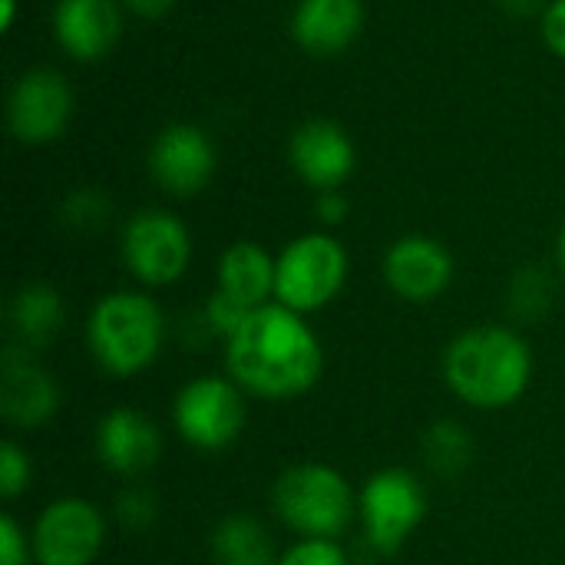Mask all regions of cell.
I'll use <instances>...</instances> for the list:
<instances>
[{"label": "cell", "mask_w": 565, "mask_h": 565, "mask_svg": "<svg viewBox=\"0 0 565 565\" xmlns=\"http://www.w3.org/2000/svg\"><path fill=\"white\" fill-rule=\"evenodd\" d=\"M540 33L543 43L565 60V0H550L543 17H540Z\"/></svg>", "instance_id": "28"}, {"label": "cell", "mask_w": 565, "mask_h": 565, "mask_svg": "<svg viewBox=\"0 0 565 565\" xmlns=\"http://www.w3.org/2000/svg\"><path fill=\"white\" fill-rule=\"evenodd\" d=\"M351 212V202L344 195V189H331V192H318L315 195V218L324 228H338Z\"/></svg>", "instance_id": "29"}, {"label": "cell", "mask_w": 565, "mask_h": 565, "mask_svg": "<svg viewBox=\"0 0 565 565\" xmlns=\"http://www.w3.org/2000/svg\"><path fill=\"white\" fill-rule=\"evenodd\" d=\"M245 397L228 374H199L175 391L172 427L192 450L222 454L245 434Z\"/></svg>", "instance_id": "7"}, {"label": "cell", "mask_w": 565, "mask_h": 565, "mask_svg": "<svg viewBox=\"0 0 565 565\" xmlns=\"http://www.w3.org/2000/svg\"><path fill=\"white\" fill-rule=\"evenodd\" d=\"M17 23V0H0V30H13Z\"/></svg>", "instance_id": "32"}, {"label": "cell", "mask_w": 565, "mask_h": 565, "mask_svg": "<svg viewBox=\"0 0 565 565\" xmlns=\"http://www.w3.org/2000/svg\"><path fill=\"white\" fill-rule=\"evenodd\" d=\"M53 36L60 50L79 63H96L122 36V3L119 0H56Z\"/></svg>", "instance_id": "16"}, {"label": "cell", "mask_w": 565, "mask_h": 565, "mask_svg": "<svg viewBox=\"0 0 565 565\" xmlns=\"http://www.w3.org/2000/svg\"><path fill=\"white\" fill-rule=\"evenodd\" d=\"M169 321L159 301L139 288H119L103 298L86 315V348L93 364L109 377L146 374L166 348Z\"/></svg>", "instance_id": "3"}, {"label": "cell", "mask_w": 565, "mask_h": 565, "mask_svg": "<svg viewBox=\"0 0 565 565\" xmlns=\"http://www.w3.org/2000/svg\"><path fill=\"white\" fill-rule=\"evenodd\" d=\"M0 565H33V540L13 513L0 516Z\"/></svg>", "instance_id": "27"}, {"label": "cell", "mask_w": 565, "mask_h": 565, "mask_svg": "<svg viewBox=\"0 0 565 565\" xmlns=\"http://www.w3.org/2000/svg\"><path fill=\"white\" fill-rule=\"evenodd\" d=\"M73 86L53 66L23 70L7 89V129L23 146H46L70 129Z\"/></svg>", "instance_id": "10"}, {"label": "cell", "mask_w": 565, "mask_h": 565, "mask_svg": "<svg viewBox=\"0 0 565 565\" xmlns=\"http://www.w3.org/2000/svg\"><path fill=\"white\" fill-rule=\"evenodd\" d=\"M364 26V0H298L291 10V40L318 60L344 53Z\"/></svg>", "instance_id": "17"}, {"label": "cell", "mask_w": 565, "mask_h": 565, "mask_svg": "<svg viewBox=\"0 0 565 565\" xmlns=\"http://www.w3.org/2000/svg\"><path fill=\"white\" fill-rule=\"evenodd\" d=\"M556 268H559V275H563L565 281V218L563 225H559V235H556Z\"/></svg>", "instance_id": "33"}, {"label": "cell", "mask_w": 565, "mask_h": 565, "mask_svg": "<svg viewBox=\"0 0 565 565\" xmlns=\"http://www.w3.org/2000/svg\"><path fill=\"white\" fill-rule=\"evenodd\" d=\"M454 255L434 235H401L387 245L381 275L391 295L407 305H430L454 285Z\"/></svg>", "instance_id": "12"}, {"label": "cell", "mask_w": 565, "mask_h": 565, "mask_svg": "<svg viewBox=\"0 0 565 565\" xmlns=\"http://www.w3.org/2000/svg\"><path fill=\"white\" fill-rule=\"evenodd\" d=\"M348 275L344 242L331 232H305L275 255V301L305 318L318 315L341 298Z\"/></svg>", "instance_id": "5"}, {"label": "cell", "mask_w": 565, "mask_h": 565, "mask_svg": "<svg viewBox=\"0 0 565 565\" xmlns=\"http://www.w3.org/2000/svg\"><path fill=\"white\" fill-rule=\"evenodd\" d=\"M119 3L139 20H162L175 7V0H119Z\"/></svg>", "instance_id": "30"}, {"label": "cell", "mask_w": 565, "mask_h": 565, "mask_svg": "<svg viewBox=\"0 0 565 565\" xmlns=\"http://www.w3.org/2000/svg\"><path fill=\"white\" fill-rule=\"evenodd\" d=\"M556 305V278L543 265H523L507 285V308L516 324L543 321Z\"/></svg>", "instance_id": "22"}, {"label": "cell", "mask_w": 565, "mask_h": 565, "mask_svg": "<svg viewBox=\"0 0 565 565\" xmlns=\"http://www.w3.org/2000/svg\"><path fill=\"white\" fill-rule=\"evenodd\" d=\"M242 308L255 311L275 301V255L258 242H232L218 255V288Z\"/></svg>", "instance_id": "19"}, {"label": "cell", "mask_w": 565, "mask_h": 565, "mask_svg": "<svg viewBox=\"0 0 565 565\" xmlns=\"http://www.w3.org/2000/svg\"><path fill=\"white\" fill-rule=\"evenodd\" d=\"M536 358L530 341L507 324H477L460 331L440 358L447 391L483 414L520 404L533 384Z\"/></svg>", "instance_id": "2"}, {"label": "cell", "mask_w": 565, "mask_h": 565, "mask_svg": "<svg viewBox=\"0 0 565 565\" xmlns=\"http://www.w3.org/2000/svg\"><path fill=\"white\" fill-rule=\"evenodd\" d=\"M162 447L166 444L156 420L129 404L109 407L93 430L96 460L122 480H139L156 470V463L162 460Z\"/></svg>", "instance_id": "14"}, {"label": "cell", "mask_w": 565, "mask_h": 565, "mask_svg": "<svg viewBox=\"0 0 565 565\" xmlns=\"http://www.w3.org/2000/svg\"><path fill=\"white\" fill-rule=\"evenodd\" d=\"M473 447L470 427L454 417L434 420L420 437V457L437 477H460L473 460Z\"/></svg>", "instance_id": "21"}, {"label": "cell", "mask_w": 565, "mask_h": 565, "mask_svg": "<svg viewBox=\"0 0 565 565\" xmlns=\"http://www.w3.org/2000/svg\"><path fill=\"white\" fill-rule=\"evenodd\" d=\"M30 480H33L30 454L17 440H3L0 444V497L7 503H13L17 497L26 493Z\"/></svg>", "instance_id": "25"}, {"label": "cell", "mask_w": 565, "mask_h": 565, "mask_svg": "<svg viewBox=\"0 0 565 565\" xmlns=\"http://www.w3.org/2000/svg\"><path fill=\"white\" fill-rule=\"evenodd\" d=\"M60 411V384L33 351L7 344L0 354V414L17 430H36Z\"/></svg>", "instance_id": "15"}, {"label": "cell", "mask_w": 565, "mask_h": 565, "mask_svg": "<svg viewBox=\"0 0 565 565\" xmlns=\"http://www.w3.org/2000/svg\"><path fill=\"white\" fill-rule=\"evenodd\" d=\"M152 182L172 195V199H192L199 195L215 169H218V152L212 136L195 126V122H172L156 132L149 156H146Z\"/></svg>", "instance_id": "11"}, {"label": "cell", "mask_w": 565, "mask_h": 565, "mask_svg": "<svg viewBox=\"0 0 565 565\" xmlns=\"http://www.w3.org/2000/svg\"><path fill=\"white\" fill-rule=\"evenodd\" d=\"M288 162L295 175L318 195V192L344 189V182L354 175L358 149L341 122L311 116L295 126L288 139Z\"/></svg>", "instance_id": "13"}, {"label": "cell", "mask_w": 565, "mask_h": 565, "mask_svg": "<svg viewBox=\"0 0 565 565\" xmlns=\"http://www.w3.org/2000/svg\"><path fill=\"white\" fill-rule=\"evenodd\" d=\"M7 324L13 334L10 344H20L36 354L60 338L66 324V301L53 285L26 281L7 301Z\"/></svg>", "instance_id": "18"}, {"label": "cell", "mask_w": 565, "mask_h": 565, "mask_svg": "<svg viewBox=\"0 0 565 565\" xmlns=\"http://www.w3.org/2000/svg\"><path fill=\"white\" fill-rule=\"evenodd\" d=\"M225 374L258 401H295L318 387L324 344L311 321L278 301L255 308L222 344Z\"/></svg>", "instance_id": "1"}, {"label": "cell", "mask_w": 565, "mask_h": 565, "mask_svg": "<svg viewBox=\"0 0 565 565\" xmlns=\"http://www.w3.org/2000/svg\"><path fill=\"white\" fill-rule=\"evenodd\" d=\"M106 513L86 497L46 503L30 530L36 565H93L106 550Z\"/></svg>", "instance_id": "9"}, {"label": "cell", "mask_w": 565, "mask_h": 565, "mask_svg": "<svg viewBox=\"0 0 565 565\" xmlns=\"http://www.w3.org/2000/svg\"><path fill=\"white\" fill-rule=\"evenodd\" d=\"M271 507L298 540H341L358 523V490L324 460L285 467L271 483Z\"/></svg>", "instance_id": "4"}, {"label": "cell", "mask_w": 565, "mask_h": 565, "mask_svg": "<svg viewBox=\"0 0 565 565\" xmlns=\"http://www.w3.org/2000/svg\"><path fill=\"white\" fill-rule=\"evenodd\" d=\"M113 215V202L103 189L96 185H79L73 189L63 202H60V222L70 228V232H79V235H93L99 232Z\"/></svg>", "instance_id": "23"}, {"label": "cell", "mask_w": 565, "mask_h": 565, "mask_svg": "<svg viewBox=\"0 0 565 565\" xmlns=\"http://www.w3.org/2000/svg\"><path fill=\"white\" fill-rule=\"evenodd\" d=\"M268 526L252 513H228L209 533L212 565H278Z\"/></svg>", "instance_id": "20"}, {"label": "cell", "mask_w": 565, "mask_h": 565, "mask_svg": "<svg viewBox=\"0 0 565 565\" xmlns=\"http://www.w3.org/2000/svg\"><path fill=\"white\" fill-rule=\"evenodd\" d=\"M278 565H351V559L338 540H295L281 550Z\"/></svg>", "instance_id": "26"}, {"label": "cell", "mask_w": 565, "mask_h": 565, "mask_svg": "<svg viewBox=\"0 0 565 565\" xmlns=\"http://www.w3.org/2000/svg\"><path fill=\"white\" fill-rule=\"evenodd\" d=\"M119 258L142 288H169L192 265V232L175 212L139 209L122 225Z\"/></svg>", "instance_id": "8"}, {"label": "cell", "mask_w": 565, "mask_h": 565, "mask_svg": "<svg viewBox=\"0 0 565 565\" xmlns=\"http://www.w3.org/2000/svg\"><path fill=\"white\" fill-rule=\"evenodd\" d=\"M546 3L550 0H497V7L503 13H510V17H530V13H540L543 17Z\"/></svg>", "instance_id": "31"}, {"label": "cell", "mask_w": 565, "mask_h": 565, "mask_svg": "<svg viewBox=\"0 0 565 565\" xmlns=\"http://www.w3.org/2000/svg\"><path fill=\"white\" fill-rule=\"evenodd\" d=\"M113 516H116V523H119L122 530H129V533H146V530H152L156 520H159V500H156V493H152L149 487L129 483V487L116 497Z\"/></svg>", "instance_id": "24"}, {"label": "cell", "mask_w": 565, "mask_h": 565, "mask_svg": "<svg viewBox=\"0 0 565 565\" xmlns=\"http://www.w3.org/2000/svg\"><path fill=\"white\" fill-rule=\"evenodd\" d=\"M427 520V490L407 467H384L358 490V523L377 556H397Z\"/></svg>", "instance_id": "6"}]
</instances>
